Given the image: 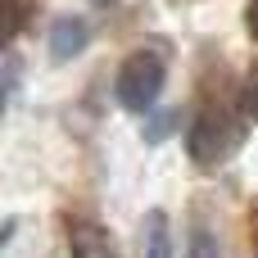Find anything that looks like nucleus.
I'll list each match as a JSON object with an SVG mask.
<instances>
[{
  "instance_id": "11",
  "label": "nucleus",
  "mask_w": 258,
  "mask_h": 258,
  "mask_svg": "<svg viewBox=\"0 0 258 258\" xmlns=\"http://www.w3.org/2000/svg\"><path fill=\"white\" fill-rule=\"evenodd\" d=\"M254 258H258V209H254Z\"/></svg>"
},
{
  "instance_id": "5",
  "label": "nucleus",
  "mask_w": 258,
  "mask_h": 258,
  "mask_svg": "<svg viewBox=\"0 0 258 258\" xmlns=\"http://www.w3.org/2000/svg\"><path fill=\"white\" fill-rule=\"evenodd\" d=\"M141 245H145V258H172V222H168V213L154 209V213L145 218Z\"/></svg>"
},
{
  "instance_id": "9",
  "label": "nucleus",
  "mask_w": 258,
  "mask_h": 258,
  "mask_svg": "<svg viewBox=\"0 0 258 258\" xmlns=\"http://www.w3.org/2000/svg\"><path fill=\"white\" fill-rule=\"evenodd\" d=\"M14 91H18V54L5 50V100H14Z\"/></svg>"
},
{
  "instance_id": "8",
  "label": "nucleus",
  "mask_w": 258,
  "mask_h": 258,
  "mask_svg": "<svg viewBox=\"0 0 258 258\" xmlns=\"http://www.w3.org/2000/svg\"><path fill=\"white\" fill-rule=\"evenodd\" d=\"M240 113L249 122H258V68H249L245 82H240Z\"/></svg>"
},
{
  "instance_id": "10",
  "label": "nucleus",
  "mask_w": 258,
  "mask_h": 258,
  "mask_svg": "<svg viewBox=\"0 0 258 258\" xmlns=\"http://www.w3.org/2000/svg\"><path fill=\"white\" fill-rule=\"evenodd\" d=\"M245 27H249V36L258 41V0H249V5H245Z\"/></svg>"
},
{
  "instance_id": "4",
  "label": "nucleus",
  "mask_w": 258,
  "mask_h": 258,
  "mask_svg": "<svg viewBox=\"0 0 258 258\" xmlns=\"http://www.w3.org/2000/svg\"><path fill=\"white\" fill-rule=\"evenodd\" d=\"M86 23L82 18H54V27H50V54L54 59H73V54H82L86 50Z\"/></svg>"
},
{
  "instance_id": "7",
  "label": "nucleus",
  "mask_w": 258,
  "mask_h": 258,
  "mask_svg": "<svg viewBox=\"0 0 258 258\" xmlns=\"http://www.w3.org/2000/svg\"><path fill=\"white\" fill-rule=\"evenodd\" d=\"M186 258H222L218 236H213L204 222H195V227H190V236H186Z\"/></svg>"
},
{
  "instance_id": "2",
  "label": "nucleus",
  "mask_w": 258,
  "mask_h": 258,
  "mask_svg": "<svg viewBox=\"0 0 258 258\" xmlns=\"http://www.w3.org/2000/svg\"><path fill=\"white\" fill-rule=\"evenodd\" d=\"M163 82H168L163 59L154 50H132L122 59V68H118V104L132 109V113H145L163 95Z\"/></svg>"
},
{
  "instance_id": "3",
  "label": "nucleus",
  "mask_w": 258,
  "mask_h": 258,
  "mask_svg": "<svg viewBox=\"0 0 258 258\" xmlns=\"http://www.w3.org/2000/svg\"><path fill=\"white\" fill-rule=\"evenodd\" d=\"M68 254L73 258H113L109 231L91 218H73L68 222Z\"/></svg>"
},
{
  "instance_id": "6",
  "label": "nucleus",
  "mask_w": 258,
  "mask_h": 258,
  "mask_svg": "<svg viewBox=\"0 0 258 258\" xmlns=\"http://www.w3.org/2000/svg\"><path fill=\"white\" fill-rule=\"evenodd\" d=\"M32 18V0H0V32H5V50H14V36L27 27Z\"/></svg>"
},
{
  "instance_id": "1",
  "label": "nucleus",
  "mask_w": 258,
  "mask_h": 258,
  "mask_svg": "<svg viewBox=\"0 0 258 258\" xmlns=\"http://www.w3.org/2000/svg\"><path fill=\"white\" fill-rule=\"evenodd\" d=\"M240 141H245V118L231 113L227 104H204L186 132V154L200 168H218L240 150Z\"/></svg>"
},
{
  "instance_id": "12",
  "label": "nucleus",
  "mask_w": 258,
  "mask_h": 258,
  "mask_svg": "<svg viewBox=\"0 0 258 258\" xmlns=\"http://www.w3.org/2000/svg\"><path fill=\"white\" fill-rule=\"evenodd\" d=\"M95 5H113V0H95Z\"/></svg>"
}]
</instances>
